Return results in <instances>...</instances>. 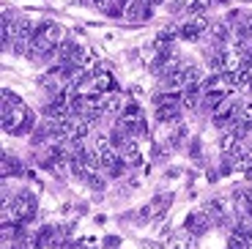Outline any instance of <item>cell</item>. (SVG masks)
I'll return each mask as SVG.
<instances>
[{"label":"cell","instance_id":"6da1fadb","mask_svg":"<svg viewBox=\"0 0 252 249\" xmlns=\"http://www.w3.org/2000/svg\"><path fill=\"white\" fill-rule=\"evenodd\" d=\"M36 208H38L36 194L31 189H19L11 200V219H17V222H31L36 217Z\"/></svg>","mask_w":252,"mask_h":249},{"label":"cell","instance_id":"7a4b0ae2","mask_svg":"<svg viewBox=\"0 0 252 249\" xmlns=\"http://www.w3.org/2000/svg\"><path fill=\"white\" fill-rule=\"evenodd\" d=\"M126 167H129V164L124 162V156H121L115 148L99 151V170L107 175V178H121V175L126 173Z\"/></svg>","mask_w":252,"mask_h":249},{"label":"cell","instance_id":"3957f363","mask_svg":"<svg viewBox=\"0 0 252 249\" xmlns=\"http://www.w3.org/2000/svg\"><path fill=\"white\" fill-rule=\"evenodd\" d=\"M184 227H187L189 236H203V233H208L214 227V219L208 217V211H192L187 217V222H184Z\"/></svg>","mask_w":252,"mask_h":249},{"label":"cell","instance_id":"277c9868","mask_svg":"<svg viewBox=\"0 0 252 249\" xmlns=\"http://www.w3.org/2000/svg\"><path fill=\"white\" fill-rule=\"evenodd\" d=\"M25 101L19 99L17 93H11V91H0V115H11V112H25Z\"/></svg>","mask_w":252,"mask_h":249},{"label":"cell","instance_id":"5b68a950","mask_svg":"<svg viewBox=\"0 0 252 249\" xmlns=\"http://www.w3.org/2000/svg\"><path fill=\"white\" fill-rule=\"evenodd\" d=\"M124 17L132 19V22H145V19L151 17V0H134V3H126Z\"/></svg>","mask_w":252,"mask_h":249},{"label":"cell","instance_id":"8992f818","mask_svg":"<svg viewBox=\"0 0 252 249\" xmlns=\"http://www.w3.org/2000/svg\"><path fill=\"white\" fill-rule=\"evenodd\" d=\"M206 28H208V22H206L203 17H192L187 25L178 28V36L187 38V41H197V38L203 36V31H206Z\"/></svg>","mask_w":252,"mask_h":249},{"label":"cell","instance_id":"52a82bcc","mask_svg":"<svg viewBox=\"0 0 252 249\" xmlns=\"http://www.w3.org/2000/svg\"><path fill=\"white\" fill-rule=\"evenodd\" d=\"M157 121L159 124H178V121H181V104L157 107Z\"/></svg>","mask_w":252,"mask_h":249},{"label":"cell","instance_id":"ba28073f","mask_svg":"<svg viewBox=\"0 0 252 249\" xmlns=\"http://www.w3.org/2000/svg\"><path fill=\"white\" fill-rule=\"evenodd\" d=\"M94 88L99 91L101 96L115 93V80H113V74H107V71H99V74L94 77Z\"/></svg>","mask_w":252,"mask_h":249},{"label":"cell","instance_id":"9c48e42d","mask_svg":"<svg viewBox=\"0 0 252 249\" xmlns=\"http://www.w3.org/2000/svg\"><path fill=\"white\" fill-rule=\"evenodd\" d=\"M31 143L33 145H50L52 143V126H50V121H44V124L36 126V131L31 134Z\"/></svg>","mask_w":252,"mask_h":249},{"label":"cell","instance_id":"30bf717a","mask_svg":"<svg viewBox=\"0 0 252 249\" xmlns=\"http://www.w3.org/2000/svg\"><path fill=\"white\" fill-rule=\"evenodd\" d=\"M36 115H33L31 110L25 112V118L19 121V126H17V131H14V134H17V137H31L33 131H36Z\"/></svg>","mask_w":252,"mask_h":249},{"label":"cell","instance_id":"8fae6325","mask_svg":"<svg viewBox=\"0 0 252 249\" xmlns=\"http://www.w3.org/2000/svg\"><path fill=\"white\" fill-rule=\"evenodd\" d=\"M222 101H225V91H222V88L206 91V93H203V110H217Z\"/></svg>","mask_w":252,"mask_h":249},{"label":"cell","instance_id":"7c38bea8","mask_svg":"<svg viewBox=\"0 0 252 249\" xmlns=\"http://www.w3.org/2000/svg\"><path fill=\"white\" fill-rule=\"evenodd\" d=\"M170 203H173V194H170V192H162V194H159V197L151 203L154 217H164V214H167V208H170Z\"/></svg>","mask_w":252,"mask_h":249},{"label":"cell","instance_id":"4fadbf2b","mask_svg":"<svg viewBox=\"0 0 252 249\" xmlns=\"http://www.w3.org/2000/svg\"><path fill=\"white\" fill-rule=\"evenodd\" d=\"M227 36H230V25H227V22H222V25L211 28V41H214L217 50H222V47H225Z\"/></svg>","mask_w":252,"mask_h":249},{"label":"cell","instance_id":"5bb4252c","mask_svg":"<svg viewBox=\"0 0 252 249\" xmlns=\"http://www.w3.org/2000/svg\"><path fill=\"white\" fill-rule=\"evenodd\" d=\"M200 69L197 66H184L181 71V88H189V85H195V82H200Z\"/></svg>","mask_w":252,"mask_h":249},{"label":"cell","instance_id":"9a60e30c","mask_svg":"<svg viewBox=\"0 0 252 249\" xmlns=\"http://www.w3.org/2000/svg\"><path fill=\"white\" fill-rule=\"evenodd\" d=\"M134 118H143V112H140V104L137 101H126L124 110H121V121H134Z\"/></svg>","mask_w":252,"mask_h":249},{"label":"cell","instance_id":"2e32d148","mask_svg":"<svg viewBox=\"0 0 252 249\" xmlns=\"http://www.w3.org/2000/svg\"><path fill=\"white\" fill-rule=\"evenodd\" d=\"M85 184H88L94 192H104V178L99 175V170H91V173L85 175Z\"/></svg>","mask_w":252,"mask_h":249},{"label":"cell","instance_id":"e0dca14e","mask_svg":"<svg viewBox=\"0 0 252 249\" xmlns=\"http://www.w3.org/2000/svg\"><path fill=\"white\" fill-rule=\"evenodd\" d=\"M211 6H214V0H192V3H189V11L195 14V17H200V14L208 11Z\"/></svg>","mask_w":252,"mask_h":249},{"label":"cell","instance_id":"ac0fdd59","mask_svg":"<svg viewBox=\"0 0 252 249\" xmlns=\"http://www.w3.org/2000/svg\"><path fill=\"white\" fill-rule=\"evenodd\" d=\"M184 137H187V126H181V124H178V126H176V131L170 134V145H173V148H181Z\"/></svg>","mask_w":252,"mask_h":249},{"label":"cell","instance_id":"d6986e66","mask_svg":"<svg viewBox=\"0 0 252 249\" xmlns=\"http://www.w3.org/2000/svg\"><path fill=\"white\" fill-rule=\"evenodd\" d=\"M241 121H247V124H252V101H247V104L241 107Z\"/></svg>","mask_w":252,"mask_h":249},{"label":"cell","instance_id":"ffe728a7","mask_svg":"<svg viewBox=\"0 0 252 249\" xmlns=\"http://www.w3.org/2000/svg\"><path fill=\"white\" fill-rule=\"evenodd\" d=\"M189 156H192V159L200 156V140H192V143H189Z\"/></svg>","mask_w":252,"mask_h":249},{"label":"cell","instance_id":"44dd1931","mask_svg":"<svg viewBox=\"0 0 252 249\" xmlns=\"http://www.w3.org/2000/svg\"><path fill=\"white\" fill-rule=\"evenodd\" d=\"M151 156H154V159H157V162H162V159H164V156H167V154H164V151H162V145H154Z\"/></svg>","mask_w":252,"mask_h":249},{"label":"cell","instance_id":"7402d4cb","mask_svg":"<svg viewBox=\"0 0 252 249\" xmlns=\"http://www.w3.org/2000/svg\"><path fill=\"white\" fill-rule=\"evenodd\" d=\"M104 249H118V238L107 236V238H104Z\"/></svg>","mask_w":252,"mask_h":249},{"label":"cell","instance_id":"603a6c76","mask_svg":"<svg viewBox=\"0 0 252 249\" xmlns=\"http://www.w3.org/2000/svg\"><path fill=\"white\" fill-rule=\"evenodd\" d=\"M181 8H184V3H181V0H176V3H170V11H173V14H176V11H181Z\"/></svg>","mask_w":252,"mask_h":249},{"label":"cell","instance_id":"cb8c5ba5","mask_svg":"<svg viewBox=\"0 0 252 249\" xmlns=\"http://www.w3.org/2000/svg\"><path fill=\"white\" fill-rule=\"evenodd\" d=\"M157 3H162V0H151V6H157Z\"/></svg>","mask_w":252,"mask_h":249},{"label":"cell","instance_id":"d4e9b609","mask_svg":"<svg viewBox=\"0 0 252 249\" xmlns=\"http://www.w3.org/2000/svg\"><path fill=\"white\" fill-rule=\"evenodd\" d=\"M250 214H252V194H250Z\"/></svg>","mask_w":252,"mask_h":249},{"label":"cell","instance_id":"484cf974","mask_svg":"<svg viewBox=\"0 0 252 249\" xmlns=\"http://www.w3.org/2000/svg\"><path fill=\"white\" fill-rule=\"evenodd\" d=\"M220 3H230V0H220Z\"/></svg>","mask_w":252,"mask_h":249}]
</instances>
